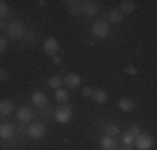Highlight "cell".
<instances>
[{
    "instance_id": "6da1fadb",
    "label": "cell",
    "mask_w": 157,
    "mask_h": 150,
    "mask_svg": "<svg viewBox=\"0 0 157 150\" xmlns=\"http://www.w3.org/2000/svg\"><path fill=\"white\" fill-rule=\"evenodd\" d=\"M92 33H94L97 39H105L110 33V25L105 20H97L92 25Z\"/></svg>"
},
{
    "instance_id": "7a4b0ae2",
    "label": "cell",
    "mask_w": 157,
    "mask_h": 150,
    "mask_svg": "<svg viewBox=\"0 0 157 150\" xmlns=\"http://www.w3.org/2000/svg\"><path fill=\"white\" fill-rule=\"evenodd\" d=\"M9 35L12 37V39H15V40H20V39H24V37L27 35V30H25L22 22L13 20L12 24L9 25Z\"/></svg>"
},
{
    "instance_id": "3957f363",
    "label": "cell",
    "mask_w": 157,
    "mask_h": 150,
    "mask_svg": "<svg viewBox=\"0 0 157 150\" xmlns=\"http://www.w3.org/2000/svg\"><path fill=\"white\" fill-rule=\"evenodd\" d=\"M54 117L59 123H67L70 118H72V110H70L69 105H62V107H59L57 110H55Z\"/></svg>"
},
{
    "instance_id": "277c9868",
    "label": "cell",
    "mask_w": 157,
    "mask_h": 150,
    "mask_svg": "<svg viewBox=\"0 0 157 150\" xmlns=\"http://www.w3.org/2000/svg\"><path fill=\"white\" fill-rule=\"evenodd\" d=\"M134 144H136V147L139 150H149L154 145V140H152V137H149V135H145V133H139L134 138Z\"/></svg>"
},
{
    "instance_id": "5b68a950",
    "label": "cell",
    "mask_w": 157,
    "mask_h": 150,
    "mask_svg": "<svg viewBox=\"0 0 157 150\" xmlns=\"http://www.w3.org/2000/svg\"><path fill=\"white\" fill-rule=\"evenodd\" d=\"M27 135L30 138H42L44 135H45V127H44V123L37 122V123H30L27 129Z\"/></svg>"
},
{
    "instance_id": "8992f818",
    "label": "cell",
    "mask_w": 157,
    "mask_h": 150,
    "mask_svg": "<svg viewBox=\"0 0 157 150\" xmlns=\"http://www.w3.org/2000/svg\"><path fill=\"white\" fill-rule=\"evenodd\" d=\"M44 50H45V54L48 55H57L59 54V40L54 39V37H48L45 39V42H44Z\"/></svg>"
},
{
    "instance_id": "52a82bcc",
    "label": "cell",
    "mask_w": 157,
    "mask_h": 150,
    "mask_svg": "<svg viewBox=\"0 0 157 150\" xmlns=\"http://www.w3.org/2000/svg\"><path fill=\"white\" fill-rule=\"evenodd\" d=\"M32 102H33V105H35L37 108L44 110V108L47 107L48 100H47V97H45V93H44V92H40V90H35V92L32 93Z\"/></svg>"
},
{
    "instance_id": "ba28073f",
    "label": "cell",
    "mask_w": 157,
    "mask_h": 150,
    "mask_svg": "<svg viewBox=\"0 0 157 150\" xmlns=\"http://www.w3.org/2000/svg\"><path fill=\"white\" fill-rule=\"evenodd\" d=\"M32 117H33V114L29 107H20L17 110V120L22 123H29L32 120Z\"/></svg>"
},
{
    "instance_id": "9c48e42d",
    "label": "cell",
    "mask_w": 157,
    "mask_h": 150,
    "mask_svg": "<svg viewBox=\"0 0 157 150\" xmlns=\"http://www.w3.org/2000/svg\"><path fill=\"white\" fill-rule=\"evenodd\" d=\"M80 10L87 17H94L97 13V3L95 2H80Z\"/></svg>"
},
{
    "instance_id": "30bf717a",
    "label": "cell",
    "mask_w": 157,
    "mask_h": 150,
    "mask_svg": "<svg viewBox=\"0 0 157 150\" xmlns=\"http://www.w3.org/2000/svg\"><path fill=\"white\" fill-rule=\"evenodd\" d=\"M62 82H63V84H65L69 88H77L78 84H80V75H77V73H67L65 78H63Z\"/></svg>"
},
{
    "instance_id": "8fae6325",
    "label": "cell",
    "mask_w": 157,
    "mask_h": 150,
    "mask_svg": "<svg viewBox=\"0 0 157 150\" xmlns=\"http://www.w3.org/2000/svg\"><path fill=\"white\" fill-rule=\"evenodd\" d=\"M13 135V125L9 122H3L0 123V138H3V140H7V138H10Z\"/></svg>"
},
{
    "instance_id": "7c38bea8",
    "label": "cell",
    "mask_w": 157,
    "mask_h": 150,
    "mask_svg": "<svg viewBox=\"0 0 157 150\" xmlns=\"http://www.w3.org/2000/svg\"><path fill=\"white\" fill-rule=\"evenodd\" d=\"M92 99H94L95 103H105L109 97H107V92H105V90L97 88V90H94V92H92Z\"/></svg>"
},
{
    "instance_id": "4fadbf2b",
    "label": "cell",
    "mask_w": 157,
    "mask_h": 150,
    "mask_svg": "<svg viewBox=\"0 0 157 150\" xmlns=\"http://www.w3.org/2000/svg\"><path fill=\"white\" fill-rule=\"evenodd\" d=\"M13 112L12 100H0V115H10Z\"/></svg>"
},
{
    "instance_id": "5bb4252c",
    "label": "cell",
    "mask_w": 157,
    "mask_h": 150,
    "mask_svg": "<svg viewBox=\"0 0 157 150\" xmlns=\"http://www.w3.org/2000/svg\"><path fill=\"white\" fill-rule=\"evenodd\" d=\"M119 108H121L122 112H130V110H134L136 108V102L134 100H130V99H122V100H119Z\"/></svg>"
},
{
    "instance_id": "9a60e30c",
    "label": "cell",
    "mask_w": 157,
    "mask_h": 150,
    "mask_svg": "<svg viewBox=\"0 0 157 150\" xmlns=\"http://www.w3.org/2000/svg\"><path fill=\"white\" fill-rule=\"evenodd\" d=\"M136 3L132 2V0H124V2H121V9H119V12L121 13H132L134 10H136Z\"/></svg>"
},
{
    "instance_id": "2e32d148",
    "label": "cell",
    "mask_w": 157,
    "mask_h": 150,
    "mask_svg": "<svg viewBox=\"0 0 157 150\" xmlns=\"http://www.w3.org/2000/svg\"><path fill=\"white\" fill-rule=\"evenodd\" d=\"M122 13L119 12V10H109V12H107V22H110V24H121L122 22Z\"/></svg>"
},
{
    "instance_id": "e0dca14e",
    "label": "cell",
    "mask_w": 157,
    "mask_h": 150,
    "mask_svg": "<svg viewBox=\"0 0 157 150\" xmlns=\"http://www.w3.org/2000/svg\"><path fill=\"white\" fill-rule=\"evenodd\" d=\"M100 145H102V150H115L117 148V144H115V140L112 137H104L102 142H100Z\"/></svg>"
},
{
    "instance_id": "ac0fdd59",
    "label": "cell",
    "mask_w": 157,
    "mask_h": 150,
    "mask_svg": "<svg viewBox=\"0 0 157 150\" xmlns=\"http://www.w3.org/2000/svg\"><path fill=\"white\" fill-rule=\"evenodd\" d=\"M69 92H67L65 88H57L55 90V99H57V102L60 103H67V100H69Z\"/></svg>"
},
{
    "instance_id": "d6986e66",
    "label": "cell",
    "mask_w": 157,
    "mask_h": 150,
    "mask_svg": "<svg viewBox=\"0 0 157 150\" xmlns=\"http://www.w3.org/2000/svg\"><path fill=\"white\" fill-rule=\"evenodd\" d=\"M121 133V129H119L115 123H107V127H105V135L107 137H117V135Z\"/></svg>"
},
{
    "instance_id": "ffe728a7",
    "label": "cell",
    "mask_w": 157,
    "mask_h": 150,
    "mask_svg": "<svg viewBox=\"0 0 157 150\" xmlns=\"http://www.w3.org/2000/svg\"><path fill=\"white\" fill-rule=\"evenodd\" d=\"M69 3V13L70 15H80L82 10H80V2H67Z\"/></svg>"
},
{
    "instance_id": "44dd1931",
    "label": "cell",
    "mask_w": 157,
    "mask_h": 150,
    "mask_svg": "<svg viewBox=\"0 0 157 150\" xmlns=\"http://www.w3.org/2000/svg\"><path fill=\"white\" fill-rule=\"evenodd\" d=\"M60 84H62V78L59 77V75H54V77L48 78V87H50V88L57 90L59 87H60Z\"/></svg>"
},
{
    "instance_id": "7402d4cb",
    "label": "cell",
    "mask_w": 157,
    "mask_h": 150,
    "mask_svg": "<svg viewBox=\"0 0 157 150\" xmlns=\"http://www.w3.org/2000/svg\"><path fill=\"white\" fill-rule=\"evenodd\" d=\"M134 138H136V137H134V135H130L129 132H125L124 135H122V142H124L125 145H132L134 144Z\"/></svg>"
},
{
    "instance_id": "603a6c76",
    "label": "cell",
    "mask_w": 157,
    "mask_h": 150,
    "mask_svg": "<svg viewBox=\"0 0 157 150\" xmlns=\"http://www.w3.org/2000/svg\"><path fill=\"white\" fill-rule=\"evenodd\" d=\"M7 13H9V7H7L5 2H2V0H0V18L7 17Z\"/></svg>"
},
{
    "instance_id": "cb8c5ba5",
    "label": "cell",
    "mask_w": 157,
    "mask_h": 150,
    "mask_svg": "<svg viewBox=\"0 0 157 150\" xmlns=\"http://www.w3.org/2000/svg\"><path fill=\"white\" fill-rule=\"evenodd\" d=\"M7 47H9L7 40L3 39V37H0V54H2V52H5V50H7Z\"/></svg>"
},
{
    "instance_id": "d4e9b609",
    "label": "cell",
    "mask_w": 157,
    "mask_h": 150,
    "mask_svg": "<svg viewBox=\"0 0 157 150\" xmlns=\"http://www.w3.org/2000/svg\"><path fill=\"white\" fill-rule=\"evenodd\" d=\"M92 92H94V88H90V87H84V88H82V95H84V97H92Z\"/></svg>"
},
{
    "instance_id": "484cf974",
    "label": "cell",
    "mask_w": 157,
    "mask_h": 150,
    "mask_svg": "<svg viewBox=\"0 0 157 150\" xmlns=\"http://www.w3.org/2000/svg\"><path fill=\"white\" fill-rule=\"evenodd\" d=\"M129 133L134 135V137H137V135L140 133V129H139V127H130V129H129Z\"/></svg>"
},
{
    "instance_id": "4316f807",
    "label": "cell",
    "mask_w": 157,
    "mask_h": 150,
    "mask_svg": "<svg viewBox=\"0 0 157 150\" xmlns=\"http://www.w3.org/2000/svg\"><path fill=\"white\" fill-rule=\"evenodd\" d=\"M0 80H9V72L0 69Z\"/></svg>"
},
{
    "instance_id": "83f0119b",
    "label": "cell",
    "mask_w": 157,
    "mask_h": 150,
    "mask_svg": "<svg viewBox=\"0 0 157 150\" xmlns=\"http://www.w3.org/2000/svg\"><path fill=\"white\" fill-rule=\"evenodd\" d=\"M52 62H54L55 63V65H60V63H62V57H60V55H54V57H52Z\"/></svg>"
},
{
    "instance_id": "f1b7e54d",
    "label": "cell",
    "mask_w": 157,
    "mask_h": 150,
    "mask_svg": "<svg viewBox=\"0 0 157 150\" xmlns=\"http://www.w3.org/2000/svg\"><path fill=\"white\" fill-rule=\"evenodd\" d=\"M125 72L129 73V75H136V73H137V69H136V67H132V65H129V67L125 69Z\"/></svg>"
},
{
    "instance_id": "f546056e",
    "label": "cell",
    "mask_w": 157,
    "mask_h": 150,
    "mask_svg": "<svg viewBox=\"0 0 157 150\" xmlns=\"http://www.w3.org/2000/svg\"><path fill=\"white\" fill-rule=\"evenodd\" d=\"M25 39H27V42L33 43V40H35V35H33V33H27V35H25Z\"/></svg>"
},
{
    "instance_id": "4dcf8cb0",
    "label": "cell",
    "mask_w": 157,
    "mask_h": 150,
    "mask_svg": "<svg viewBox=\"0 0 157 150\" xmlns=\"http://www.w3.org/2000/svg\"><path fill=\"white\" fill-rule=\"evenodd\" d=\"M39 5H40V7H45V5H47V2H45V0H40Z\"/></svg>"
},
{
    "instance_id": "1f68e13d",
    "label": "cell",
    "mask_w": 157,
    "mask_h": 150,
    "mask_svg": "<svg viewBox=\"0 0 157 150\" xmlns=\"http://www.w3.org/2000/svg\"><path fill=\"white\" fill-rule=\"evenodd\" d=\"M3 28V24H2V20H0V30H2Z\"/></svg>"
},
{
    "instance_id": "d6a6232c",
    "label": "cell",
    "mask_w": 157,
    "mask_h": 150,
    "mask_svg": "<svg viewBox=\"0 0 157 150\" xmlns=\"http://www.w3.org/2000/svg\"><path fill=\"white\" fill-rule=\"evenodd\" d=\"M122 150H130V148H122Z\"/></svg>"
}]
</instances>
